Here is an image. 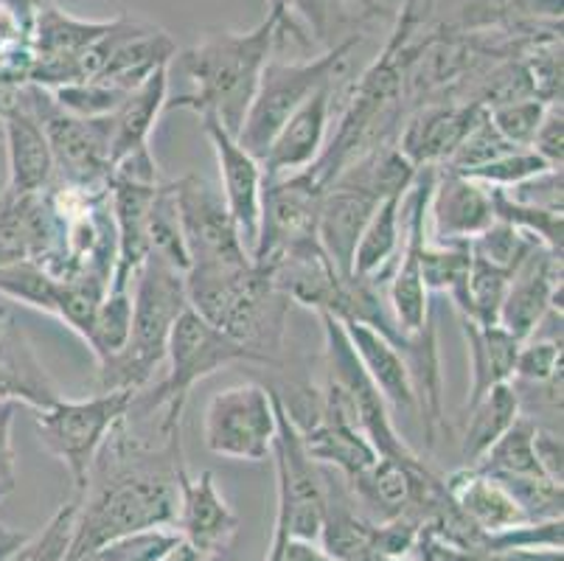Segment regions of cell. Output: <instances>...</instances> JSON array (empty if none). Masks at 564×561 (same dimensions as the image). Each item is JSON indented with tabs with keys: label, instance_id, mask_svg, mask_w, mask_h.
<instances>
[{
	"label": "cell",
	"instance_id": "cell-1",
	"mask_svg": "<svg viewBox=\"0 0 564 561\" xmlns=\"http://www.w3.org/2000/svg\"><path fill=\"white\" fill-rule=\"evenodd\" d=\"M183 439L147 444L132 432L130 419L118 421L96 455L76 508L74 531L63 561H94L105 544L147 531L174 528L181 506Z\"/></svg>",
	"mask_w": 564,
	"mask_h": 561
},
{
	"label": "cell",
	"instance_id": "cell-2",
	"mask_svg": "<svg viewBox=\"0 0 564 561\" xmlns=\"http://www.w3.org/2000/svg\"><path fill=\"white\" fill-rule=\"evenodd\" d=\"M290 14L270 7L267 18L250 31H217L205 34L192 48L174 56L192 90L166 99V110H192L199 118L212 116L230 136H239L259 90L264 65L273 60V45Z\"/></svg>",
	"mask_w": 564,
	"mask_h": 561
},
{
	"label": "cell",
	"instance_id": "cell-3",
	"mask_svg": "<svg viewBox=\"0 0 564 561\" xmlns=\"http://www.w3.org/2000/svg\"><path fill=\"white\" fill-rule=\"evenodd\" d=\"M186 295L199 317L248 348L259 365L284 363L292 303L259 265L188 267Z\"/></svg>",
	"mask_w": 564,
	"mask_h": 561
},
{
	"label": "cell",
	"instance_id": "cell-4",
	"mask_svg": "<svg viewBox=\"0 0 564 561\" xmlns=\"http://www.w3.org/2000/svg\"><path fill=\"white\" fill-rule=\"evenodd\" d=\"M130 295V339L116 357L99 363V393L107 390L141 393L152 382L155 370L166 363L169 334L177 317L188 309L186 272L150 256L132 278Z\"/></svg>",
	"mask_w": 564,
	"mask_h": 561
},
{
	"label": "cell",
	"instance_id": "cell-5",
	"mask_svg": "<svg viewBox=\"0 0 564 561\" xmlns=\"http://www.w3.org/2000/svg\"><path fill=\"white\" fill-rule=\"evenodd\" d=\"M166 363V379L152 393L141 390L132 396L130 404V410H141V416L161 413L158 435L163 441L183 435V410H186L194 385L230 365H259V359L188 306L169 334Z\"/></svg>",
	"mask_w": 564,
	"mask_h": 561
},
{
	"label": "cell",
	"instance_id": "cell-6",
	"mask_svg": "<svg viewBox=\"0 0 564 561\" xmlns=\"http://www.w3.org/2000/svg\"><path fill=\"white\" fill-rule=\"evenodd\" d=\"M360 34H351L315 60L267 62L253 105H250L248 118H245L236 141L261 161V154L267 152V147L275 138V132L284 127L286 118L299 107H304L317 90L337 85L340 74L348 68L351 51L360 45Z\"/></svg>",
	"mask_w": 564,
	"mask_h": 561
},
{
	"label": "cell",
	"instance_id": "cell-7",
	"mask_svg": "<svg viewBox=\"0 0 564 561\" xmlns=\"http://www.w3.org/2000/svg\"><path fill=\"white\" fill-rule=\"evenodd\" d=\"M132 396L130 390H107L79 401L56 399L51 408L34 413L40 444L68 470L76 494L85 492L96 455L118 421L130 413Z\"/></svg>",
	"mask_w": 564,
	"mask_h": 561
},
{
	"label": "cell",
	"instance_id": "cell-8",
	"mask_svg": "<svg viewBox=\"0 0 564 561\" xmlns=\"http://www.w3.org/2000/svg\"><path fill=\"white\" fill-rule=\"evenodd\" d=\"M323 323V390L348 410L379 457H415L402 432L393 424L391 408L371 382L368 370L354 352L351 339L337 317L321 315Z\"/></svg>",
	"mask_w": 564,
	"mask_h": 561
},
{
	"label": "cell",
	"instance_id": "cell-9",
	"mask_svg": "<svg viewBox=\"0 0 564 561\" xmlns=\"http://www.w3.org/2000/svg\"><path fill=\"white\" fill-rule=\"evenodd\" d=\"M29 101L43 123L54 154V172L59 183L82 192H107L110 188V116L79 118L56 107L45 87L29 82Z\"/></svg>",
	"mask_w": 564,
	"mask_h": 561
},
{
	"label": "cell",
	"instance_id": "cell-10",
	"mask_svg": "<svg viewBox=\"0 0 564 561\" xmlns=\"http://www.w3.org/2000/svg\"><path fill=\"white\" fill-rule=\"evenodd\" d=\"M275 393L256 382L217 390L203 413V441L208 452L230 461L261 463L273 455Z\"/></svg>",
	"mask_w": 564,
	"mask_h": 561
},
{
	"label": "cell",
	"instance_id": "cell-11",
	"mask_svg": "<svg viewBox=\"0 0 564 561\" xmlns=\"http://www.w3.org/2000/svg\"><path fill=\"white\" fill-rule=\"evenodd\" d=\"M275 393V390H273ZM275 477H279V517L284 519L290 539L317 542L326 506V472L306 452L299 427L292 424L284 404L275 396Z\"/></svg>",
	"mask_w": 564,
	"mask_h": 561
},
{
	"label": "cell",
	"instance_id": "cell-12",
	"mask_svg": "<svg viewBox=\"0 0 564 561\" xmlns=\"http://www.w3.org/2000/svg\"><path fill=\"white\" fill-rule=\"evenodd\" d=\"M172 192L192 261L188 267H239L253 261L217 185L199 174H186L172 180Z\"/></svg>",
	"mask_w": 564,
	"mask_h": 561
},
{
	"label": "cell",
	"instance_id": "cell-13",
	"mask_svg": "<svg viewBox=\"0 0 564 561\" xmlns=\"http://www.w3.org/2000/svg\"><path fill=\"white\" fill-rule=\"evenodd\" d=\"M321 197L323 185L312 177L310 169L264 180L259 241L250 253L253 265H264L267 259L284 253L290 247L317 239Z\"/></svg>",
	"mask_w": 564,
	"mask_h": 561
},
{
	"label": "cell",
	"instance_id": "cell-14",
	"mask_svg": "<svg viewBox=\"0 0 564 561\" xmlns=\"http://www.w3.org/2000/svg\"><path fill=\"white\" fill-rule=\"evenodd\" d=\"M553 312H562V256L536 245L511 272L497 323L522 343L540 332Z\"/></svg>",
	"mask_w": 564,
	"mask_h": 561
},
{
	"label": "cell",
	"instance_id": "cell-15",
	"mask_svg": "<svg viewBox=\"0 0 564 561\" xmlns=\"http://www.w3.org/2000/svg\"><path fill=\"white\" fill-rule=\"evenodd\" d=\"M203 130L212 141L214 152H217L219 177H223L225 205H228L230 216H234L242 245L248 247V253H253L256 241H259V225H261V197H264V169H261L259 158L248 152L242 143L230 136L223 123L212 116H203Z\"/></svg>",
	"mask_w": 564,
	"mask_h": 561
},
{
	"label": "cell",
	"instance_id": "cell-16",
	"mask_svg": "<svg viewBox=\"0 0 564 561\" xmlns=\"http://www.w3.org/2000/svg\"><path fill=\"white\" fill-rule=\"evenodd\" d=\"M484 112V105L469 99L430 101V105L415 107L413 116L404 118L399 130V152L415 169H441Z\"/></svg>",
	"mask_w": 564,
	"mask_h": 561
},
{
	"label": "cell",
	"instance_id": "cell-17",
	"mask_svg": "<svg viewBox=\"0 0 564 561\" xmlns=\"http://www.w3.org/2000/svg\"><path fill=\"white\" fill-rule=\"evenodd\" d=\"M495 223L491 188L466 174L438 169L427 203L430 241H471Z\"/></svg>",
	"mask_w": 564,
	"mask_h": 561
},
{
	"label": "cell",
	"instance_id": "cell-18",
	"mask_svg": "<svg viewBox=\"0 0 564 561\" xmlns=\"http://www.w3.org/2000/svg\"><path fill=\"white\" fill-rule=\"evenodd\" d=\"M59 250V223L43 194H0V267L37 261L48 267Z\"/></svg>",
	"mask_w": 564,
	"mask_h": 561
},
{
	"label": "cell",
	"instance_id": "cell-19",
	"mask_svg": "<svg viewBox=\"0 0 564 561\" xmlns=\"http://www.w3.org/2000/svg\"><path fill=\"white\" fill-rule=\"evenodd\" d=\"M174 531L208 559L225 553L234 544L239 533V517L219 494L214 472L205 470L199 475H188V470L181 472V506H177Z\"/></svg>",
	"mask_w": 564,
	"mask_h": 561
},
{
	"label": "cell",
	"instance_id": "cell-20",
	"mask_svg": "<svg viewBox=\"0 0 564 561\" xmlns=\"http://www.w3.org/2000/svg\"><path fill=\"white\" fill-rule=\"evenodd\" d=\"M332 107H335V85L317 90L304 107L286 118L267 152L261 154L264 180L304 172L321 158L323 147L329 141Z\"/></svg>",
	"mask_w": 564,
	"mask_h": 561
},
{
	"label": "cell",
	"instance_id": "cell-21",
	"mask_svg": "<svg viewBox=\"0 0 564 561\" xmlns=\"http://www.w3.org/2000/svg\"><path fill=\"white\" fill-rule=\"evenodd\" d=\"M0 399L18 401L34 413L63 399L12 312H0Z\"/></svg>",
	"mask_w": 564,
	"mask_h": 561
},
{
	"label": "cell",
	"instance_id": "cell-22",
	"mask_svg": "<svg viewBox=\"0 0 564 561\" xmlns=\"http://www.w3.org/2000/svg\"><path fill=\"white\" fill-rule=\"evenodd\" d=\"M321 544L337 561H379V525L362 514L351 488L340 475H326V506H323Z\"/></svg>",
	"mask_w": 564,
	"mask_h": 561
},
{
	"label": "cell",
	"instance_id": "cell-23",
	"mask_svg": "<svg viewBox=\"0 0 564 561\" xmlns=\"http://www.w3.org/2000/svg\"><path fill=\"white\" fill-rule=\"evenodd\" d=\"M346 328L348 339H351L354 352L360 357L362 368L368 370L371 382L388 401V408L399 410V413H419V399H415L413 377L404 363L402 352L393 346L391 339L379 334L377 328L366 326L357 321H340Z\"/></svg>",
	"mask_w": 564,
	"mask_h": 561
},
{
	"label": "cell",
	"instance_id": "cell-24",
	"mask_svg": "<svg viewBox=\"0 0 564 561\" xmlns=\"http://www.w3.org/2000/svg\"><path fill=\"white\" fill-rule=\"evenodd\" d=\"M444 483H447V492L455 506H458V511L480 533L511 531V528L531 522L522 514V508L517 506L514 497L502 488V483L486 475V472L475 470V466H464V470L453 472L449 477H444Z\"/></svg>",
	"mask_w": 564,
	"mask_h": 561
},
{
	"label": "cell",
	"instance_id": "cell-25",
	"mask_svg": "<svg viewBox=\"0 0 564 561\" xmlns=\"http://www.w3.org/2000/svg\"><path fill=\"white\" fill-rule=\"evenodd\" d=\"M172 65L152 74L121 99V105L110 112V161L116 166L130 152L150 147V136L155 130L158 116L166 110L169 85H172Z\"/></svg>",
	"mask_w": 564,
	"mask_h": 561
},
{
	"label": "cell",
	"instance_id": "cell-26",
	"mask_svg": "<svg viewBox=\"0 0 564 561\" xmlns=\"http://www.w3.org/2000/svg\"><path fill=\"white\" fill-rule=\"evenodd\" d=\"M460 332L469 352V396L466 408L484 399L491 388L514 379L520 339L500 326V323H475L460 317Z\"/></svg>",
	"mask_w": 564,
	"mask_h": 561
},
{
	"label": "cell",
	"instance_id": "cell-27",
	"mask_svg": "<svg viewBox=\"0 0 564 561\" xmlns=\"http://www.w3.org/2000/svg\"><path fill=\"white\" fill-rule=\"evenodd\" d=\"M402 205L404 194H397V197H388L377 211H373L371 223L366 225L360 241H357V250H354V278L373 281V284L379 287H384V281L391 278L399 259V250H402L404 236Z\"/></svg>",
	"mask_w": 564,
	"mask_h": 561
},
{
	"label": "cell",
	"instance_id": "cell-28",
	"mask_svg": "<svg viewBox=\"0 0 564 561\" xmlns=\"http://www.w3.org/2000/svg\"><path fill=\"white\" fill-rule=\"evenodd\" d=\"M522 416V399L517 396L514 382H502L491 388L484 399L466 408V432L460 439L464 466H475L489 452L497 439H502L509 427Z\"/></svg>",
	"mask_w": 564,
	"mask_h": 561
},
{
	"label": "cell",
	"instance_id": "cell-29",
	"mask_svg": "<svg viewBox=\"0 0 564 561\" xmlns=\"http://www.w3.org/2000/svg\"><path fill=\"white\" fill-rule=\"evenodd\" d=\"M533 430H536V421L522 413L509 427V432L497 439L489 452L475 463V470L497 477H545L533 452Z\"/></svg>",
	"mask_w": 564,
	"mask_h": 561
},
{
	"label": "cell",
	"instance_id": "cell-30",
	"mask_svg": "<svg viewBox=\"0 0 564 561\" xmlns=\"http://www.w3.org/2000/svg\"><path fill=\"white\" fill-rule=\"evenodd\" d=\"M545 18L551 23L562 20V0H469L460 14V29H502Z\"/></svg>",
	"mask_w": 564,
	"mask_h": 561
},
{
	"label": "cell",
	"instance_id": "cell-31",
	"mask_svg": "<svg viewBox=\"0 0 564 561\" xmlns=\"http://www.w3.org/2000/svg\"><path fill=\"white\" fill-rule=\"evenodd\" d=\"M471 250L469 241H449V245H438V241H424L422 250V276L427 292H444L449 295L453 306L464 301L466 276H469Z\"/></svg>",
	"mask_w": 564,
	"mask_h": 561
},
{
	"label": "cell",
	"instance_id": "cell-32",
	"mask_svg": "<svg viewBox=\"0 0 564 561\" xmlns=\"http://www.w3.org/2000/svg\"><path fill=\"white\" fill-rule=\"evenodd\" d=\"M511 270H502V267L489 265V261L471 256L469 276H466V290L464 301L455 306L460 317L475 323H497L500 317L502 298L509 290Z\"/></svg>",
	"mask_w": 564,
	"mask_h": 561
},
{
	"label": "cell",
	"instance_id": "cell-33",
	"mask_svg": "<svg viewBox=\"0 0 564 561\" xmlns=\"http://www.w3.org/2000/svg\"><path fill=\"white\" fill-rule=\"evenodd\" d=\"M0 295L56 317L59 278L51 276L37 261H14V265L0 267Z\"/></svg>",
	"mask_w": 564,
	"mask_h": 561
},
{
	"label": "cell",
	"instance_id": "cell-34",
	"mask_svg": "<svg viewBox=\"0 0 564 561\" xmlns=\"http://www.w3.org/2000/svg\"><path fill=\"white\" fill-rule=\"evenodd\" d=\"M150 256L166 261L174 270L188 272V253L186 241H183L181 216H177V203H174L172 180L158 188L155 199L150 208Z\"/></svg>",
	"mask_w": 564,
	"mask_h": 561
},
{
	"label": "cell",
	"instance_id": "cell-35",
	"mask_svg": "<svg viewBox=\"0 0 564 561\" xmlns=\"http://www.w3.org/2000/svg\"><path fill=\"white\" fill-rule=\"evenodd\" d=\"M130 326H132V295L127 292H107L105 301L96 309V317L90 323V332H87L85 343L90 348V354L96 357V363H105V359L116 357L121 348L127 346L130 339Z\"/></svg>",
	"mask_w": 564,
	"mask_h": 561
},
{
	"label": "cell",
	"instance_id": "cell-36",
	"mask_svg": "<svg viewBox=\"0 0 564 561\" xmlns=\"http://www.w3.org/2000/svg\"><path fill=\"white\" fill-rule=\"evenodd\" d=\"M491 205H495V219L509 223L514 228L525 230V234L536 236L547 250L562 256V211L533 208V205H522L511 199L502 188H491Z\"/></svg>",
	"mask_w": 564,
	"mask_h": 561
},
{
	"label": "cell",
	"instance_id": "cell-37",
	"mask_svg": "<svg viewBox=\"0 0 564 561\" xmlns=\"http://www.w3.org/2000/svg\"><path fill=\"white\" fill-rule=\"evenodd\" d=\"M536 245H542L536 236L525 234V230L514 228V225L509 223L495 219L484 234H478L469 241V250L471 256H478V259L489 261V265L514 272L517 265H520V261L525 259Z\"/></svg>",
	"mask_w": 564,
	"mask_h": 561
},
{
	"label": "cell",
	"instance_id": "cell-38",
	"mask_svg": "<svg viewBox=\"0 0 564 561\" xmlns=\"http://www.w3.org/2000/svg\"><path fill=\"white\" fill-rule=\"evenodd\" d=\"M511 149H520V147H511V143L506 141L495 127H491L489 112H484V116L475 121V127L466 132L464 141L458 143V149L449 154V161L441 169H449V172H458V174H469L475 172V169L486 166L489 161H495V158H500V154L511 152Z\"/></svg>",
	"mask_w": 564,
	"mask_h": 561
},
{
	"label": "cell",
	"instance_id": "cell-39",
	"mask_svg": "<svg viewBox=\"0 0 564 561\" xmlns=\"http://www.w3.org/2000/svg\"><path fill=\"white\" fill-rule=\"evenodd\" d=\"M556 379H562V334H551V337L533 334L522 339L511 382L547 385Z\"/></svg>",
	"mask_w": 564,
	"mask_h": 561
},
{
	"label": "cell",
	"instance_id": "cell-40",
	"mask_svg": "<svg viewBox=\"0 0 564 561\" xmlns=\"http://www.w3.org/2000/svg\"><path fill=\"white\" fill-rule=\"evenodd\" d=\"M547 169L553 166H547L531 147H520L500 154V158L489 161L486 166L475 169L466 177L478 180V183L489 185V188H514V185L525 183V180L536 177V174H545Z\"/></svg>",
	"mask_w": 564,
	"mask_h": 561
},
{
	"label": "cell",
	"instance_id": "cell-41",
	"mask_svg": "<svg viewBox=\"0 0 564 561\" xmlns=\"http://www.w3.org/2000/svg\"><path fill=\"white\" fill-rule=\"evenodd\" d=\"M547 107L551 105H545V101L540 99H517L489 107L486 112H489L491 127H495L511 147H531L533 136L540 130Z\"/></svg>",
	"mask_w": 564,
	"mask_h": 561
},
{
	"label": "cell",
	"instance_id": "cell-42",
	"mask_svg": "<svg viewBox=\"0 0 564 561\" xmlns=\"http://www.w3.org/2000/svg\"><path fill=\"white\" fill-rule=\"evenodd\" d=\"M54 96L56 107H63L65 112L79 118H105L121 105L127 93L116 90V87H107L101 82L85 79L74 82V85L56 87V90H48Z\"/></svg>",
	"mask_w": 564,
	"mask_h": 561
},
{
	"label": "cell",
	"instance_id": "cell-43",
	"mask_svg": "<svg viewBox=\"0 0 564 561\" xmlns=\"http://www.w3.org/2000/svg\"><path fill=\"white\" fill-rule=\"evenodd\" d=\"M181 539L183 537L174 528H147V531L127 533V537L105 544L94 561H158Z\"/></svg>",
	"mask_w": 564,
	"mask_h": 561
},
{
	"label": "cell",
	"instance_id": "cell-44",
	"mask_svg": "<svg viewBox=\"0 0 564 561\" xmlns=\"http://www.w3.org/2000/svg\"><path fill=\"white\" fill-rule=\"evenodd\" d=\"M18 401L0 399V500L18 486V452L12 444V424L18 416Z\"/></svg>",
	"mask_w": 564,
	"mask_h": 561
},
{
	"label": "cell",
	"instance_id": "cell-45",
	"mask_svg": "<svg viewBox=\"0 0 564 561\" xmlns=\"http://www.w3.org/2000/svg\"><path fill=\"white\" fill-rule=\"evenodd\" d=\"M531 149L540 154L542 161L553 169H562L564 163V112L562 105L547 107L545 118H542L540 130L533 136Z\"/></svg>",
	"mask_w": 564,
	"mask_h": 561
},
{
	"label": "cell",
	"instance_id": "cell-46",
	"mask_svg": "<svg viewBox=\"0 0 564 561\" xmlns=\"http://www.w3.org/2000/svg\"><path fill=\"white\" fill-rule=\"evenodd\" d=\"M533 452H536V463H540L542 475L547 481L564 483V446L562 435L556 430H547V427L536 424L533 430Z\"/></svg>",
	"mask_w": 564,
	"mask_h": 561
},
{
	"label": "cell",
	"instance_id": "cell-47",
	"mask_svg": "<svg viewBox=\"0 0 564 561\" xmlns=\"http://www.w3.org/2000/svg\"><path fill=\"white\" fill-rule=\"evenodd\" d=\"M284 561H337L332 559L317 542H301V539H286Z\"/></svg>",
	"mask_w": 564,
	"mask_h": 561
},
{
	"label": "cell",
	"instance_id": "cell-48",
	"mask_svg": "<svg viewBox=\"0 0 564 561\" xmlns=\"http://www.w3.org/2000/svg\"><path fill=\"white\" fill-rule=\"evenodd\" d=\"M29 542H32L29 533L12 531V528H7V525L0 522V561H12Z\"/></svg>",
	"mask_w": 564,
	"mask_h": 561
},
{
	"label": "cell",
	"instance_id": "cell-49",
	"mask_svg": "<svg viewBox=\"0 0 564 561\" xmlns=\"http://www.w3.org/2000/svg\"><path fill=\"white\" fill-rule=\"evenodd\" d=\"M158 561H212V559L199 553V550L194 548V544H188L186 539H181V542L174 544V548H169Z\"/></svg>",
	"mask_w": 564,
	"mask_h": 561
},
{
	"label": "cell",
	"instance_id": "cell-50",
	"mask_svg": "<svg viewBox=\"0 0 564 561\" xmlns=\"http://www.w3.org/2000/svg\"><path fill=\"white\" fill-rule=\"evenodd\" d=\"M286 539H290V533H286V525L284 519L275 517V531H273V542H270V548H267V555L264 561H284V548H286Z\"/></svg>",
	"mask_w": 564,
	"mask_h": 561
},
{
	"label": "cell",
	"instance_id": "cell-51",
	"mask_svg": "<svg viewBox=\"0 0 564 561\" xmlns=\"http://www.w3.org/2000/svg\"><path fill=\"white\" fill-rule=\"evenodd\" d=\"M0 3H7V7L12 9V12L18 14L25 25H32L34 12H37L43 3H48V0H0Z\"/></svg>",
	"mask_w": 564,
	"mask_h": 561
},
{
	"label": "cell",
	"instance_id": "cell-52",
	"mask_svg": "<svg viewBox=\"0 0 564 561\" xmlns=\"http://www.w3.org/2000/svg\"><path fill=\"white\" fill-rule=\"evenodd\" d=\"M270 7L286 9V14L292 18V12H306V0H270Z\"/></svg>",
	"mask_w": 564,
	"mask_h": 561
},
{
	"label": "cell",
	"instance_id": "cell-53",
	"mask_svg": "<svg viewBox=\"0 0 564 561\" xmlns=\"http://www.w3.org/2000/svg\"><path fill=\"white\" fill-rule=\"evenodd\" d=\"M379 561H419V559H410V555H402V559H379Z\"/></svg>",
	"mask_w": 564,
	"mask_h": 561
},
{
	"label": "cell",
	"instance_id": "cell-54",
	"mask_svg": "<svg viewBox=\"0 0 564 561\" xmlns=\"http://www.w3.org/2000/svg\"><path fill=\"white\" fill-rule=\"evenodd\" d=\"M0 141H3V123H0Z\"/></svg>",
	"mask_w": 564,
	"mask_h": 561
}]
</instances>
